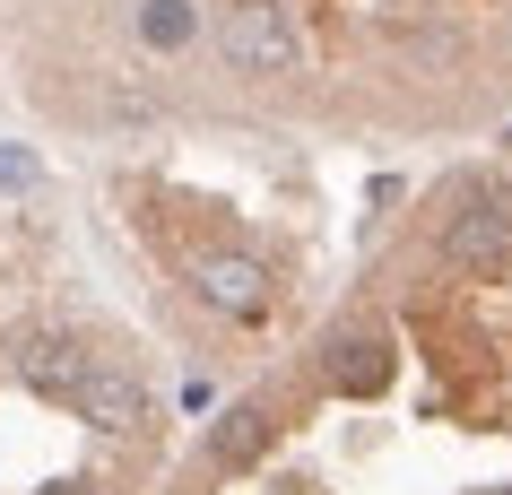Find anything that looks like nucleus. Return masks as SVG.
<instances>
[{
  "instance_id": "nucleus-1",
  "label": "nucleus",
  "mask_w": 512,
  "mask_h": 495,
  "mask_svg": "<svg viewBox=\"0 0 512 495\" xmlns=\"http://www.w3.org/2000/svg\"><path fill=\"white\" fill-rule=\"evenodd\" d=\"M434 261L452 278H504L512 270V200L504 192H469L443 218V235H434Z\"/></svg>"
},
{
  "instance_id": "nucleus-2",
  "label": "nucleus",
  "mask_w": 512,
  "mask_h": 495,
  "mask_svg": "<svg viewBox=\"0 0 512 495\" xmlns=\"http://www.w3.org/2000/svg\"><path fill=\"white\" fill-rule=\"evenodd\" d=\"M217 53H226V70L270 79V70H296L304 35H296V18H287V0H235V9L217 18Z\"/></svg>"
},
{
  "instance_id": "nucleus-3",
  "label": "nucleus",
  "mask_w": 512,
  "mask_h": 495,
  "mask_svg": "<svg viewBox=\"0 0 512 495\" xmlns=\"http://www.w3.org/2000/svg\"><path fill=\"white\" fill-rule=\"evenodd\" d=\"M191 296L209 304L217 322H261L278 304V270L261 252H200L191 261Z\"/></svg>"
},
{
  "instance_id": "nucleus-4",
  "label": "nucleus",
  "mask_w": 512,
  "mask_h": 495,
  "mask_svg": "<svg viewBox=\"0 0 512 495\" xmlns=\"http://www.w3.org/2000/svg\"><path fill=\"white\" fill-rule=\"evenodd\" d=\"M139 35H148L157 53H174V44L200 35V18H191V0H139Z\"/></svg>"
},
{
  "instance_id": "nucleus-5",
  "label": "nucleus",
  "mask_w": 512,
  "mask_h": 495,
  "mask_svg": "<svg viewBox=\"0 0 512 495\" xmlns=\"http://www.w3.org/2000/svg\"><path fill=\"white\" fill-rule=\"evenodd\" d=\"M0 183H35V165H27V157H9V148H0Z\"/></svg>"
}]
</instances>
